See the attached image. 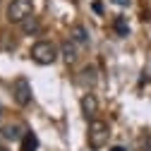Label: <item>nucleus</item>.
<instances>
[{
  "instance_id": "f257e3e1",
  "label": "nucleus",
  "mask_w": 151,
  "mask_h": 151,
  "mask_svg": "<svg viewBox=\"0 0 151 151\" xmlns=\"http://www.w3.org/2000/svg\"><path fill=\"white\" fill-rule=\"evenodd\" d=\"M108 137H110V127L108 122L103 120H91L89 122V132H86V142H89V149L99 151L108 144Z\"/></svg>"
},
{
  "instance_id": "f03ea898",
  "label": "nucleus",
  "mask_w": 151,
  "mask_h": 151,
  "mask_svg": "<svg viewBox=\"0 0 151 151\" xmlns=\"http://www.w3.org/2000/svg\"><path fill=\"white\" fill-rule=\"evenodd\" d=\"M31 60L39 65H53L58 60V48L50 41H36L31 46Z\"/></svg>"
},
{
  "instance_id": "7ed1b4c3",
  "label": "nucleus",
  "mask_w": 151,
  "mask_h": 151,
  "mask_svg": "<svg viewBox=\"0 0 151 151\" xmlns=\"http://www.w3.org/2000/svg\"><path fill=\"white\" fill-rule=\"evenodd\" d=\"M31 10H34L31 0H12V3L7 5V22L22 24L27 17H31Z\"/></svg>"
},
{
  "instance_id": "20e7f679",
  "label": "nucleus",
  "mask_w": 151,
  "mask_h": 151,
  "mask_svg": "<svg viewBox=\"0 0 151 151\" xmlns=\"http://www.w3.org/2000/svg\"><path fill=\"white\" fill-rule=\"evenodd\" d=\"M12 93H14V101H17V106H29L31 103V84H29V79L27 77H17L14 79V84H12Z\"/></svg>"
},
{
  "instance_id": "39448f33",
  "label": "nucleus",
  "mask_w": 151,
  "mask_h": 151,
  "mask_svg": "<svg viewBox=\"0 0 151 151\" xmlns=\"http://www.w3.org/2000/svg\"><path fill=\"white\" fill-rule=\"evenodd\" d=\"M79 108H82V113L86 118H93L99 113V101H96V96L93 93H84L82 96V101H79Z\"/></svg>"
},
{
  "instance_id": "423d86ee",
  "label": "nucleus",
  "mask_w": 151,
  "mask_h": 151,
  "mask_svg": "<svg viewBox=\"0 0 151 151\" xmlns=\"http://www.w3.org/2000/svg\"><path fill=\"white\" fill-rule=\"evenodd\" d=\"M70 41L79 43V46H86V43H89V34H86V29H84L82 24H74V27L70 29Z\"/></svg>"
},
{
  "instance_id": "0eeeda50",
  "label": "nucleus",
  "mask_w": 151,
  "mask_h": 151,
  "mask_svg": "<svg viewBox=\"0 0 151 151\" xmlns=\"http://www.w3.org/2000/svg\"><path fill=\"white\" fill-rule=\"evenodd\" d=\"M60 53H63V60H65L67 65L74 63V60H77V48H74V41H63Z\"/></svg>"
},
{
  "instance_id": "6e6552de",
  "label": "nucleus",
  "mask_w": 151,
  "mask_h": 151,
  "mask_svg": "<svg viewBox=\"0 0 151 151\" xmlns=\"http://www.w3.org/2000/svg\"><path fill=\"white\" fill-rule=\"evenodd\" d=\"M22 31L27 34V36H34V34H39L41 31V24H39V19L31 14V17H27V19L22 22Z\"/></svg>"
},
{
  "instance_id": "1a4fd4ad",
  "label": "nucleus",
  "mask_w": 151,
  "mask_h": 151,
  "mask_svg": "<svg viewBox=\"0 0 151 151\" xmlns=\"http://www.w3.org/2000/svg\"><path fill=\"white\" fill-rule=\"evenodd\" d=\"M36 146H39V139H36V134L27 132L24 139H22V151H36Z\"/></svg>"
},
{
  "instance_id": "9d476101",
  "label": "nucleus",
  "mask_w": 151,
  "mask_h": 151,
  "mask_svg": "<svg viewBox=\"0 0 151 151\" xmlns=\"http://www.w3.org/2000/svg\"><path fill=\"white\" fill-rule=\"evenodd\" d=\"M79 82L91 86L93 82H96V70H93V67H84V70H82V77H79Z\"/></svg>"
},
{
  "instance_id": "9b49d317",
  "label": "nucleus",
  "mask_w": 151,
  "mask_h": 151,
  "mask_svg": "<svg viewBox=\"0 0 151 151\" xmlns=\"http://www.w3.org/2000/svg\"><path fill=\"white\" fill-rule=\"evenodd\" d=\"M115 31H118L120 36H127V34H129V27H127V22H125V17H118V19H115Z\"/></svg>"
},
{
  "instance_id": "f8f14e48",
  "label": "nucleus",
  "mask_w": 151,
  "mask_h": 151,
  "mask_svg": "<svg viewBox=\"0 0 151 151\" xmlns=\"http://www.w3.org/2000/svg\"><path fill=\"white\" fill-rule=\"evenodd\" d=\"M5 137H7V139H24V137L19 134V127H7V129H5Z\"/></svg>"
},
{
  "instance_id": "ddd939ff",
  "label": "nucleus",
  "mask_w": 151,
  "mask_h": 151,
  "mask_svg": "<svg viewBox=\"0 0 151 151\" xmlns=\"http://www.w3.org/2000/svg\"><path fill=\"white\" fill-rule=\"evenodd\" d=\"M113 3H115L118 7H127V5H129V0H113Z\"/></svg>"
},
{
  "instance_id": "4468645a",
  "label": "nucleus",
  "mask_w": 151,
  "mask_h": 151,
  "mask_svg": "<svg viewBox=\"0 0 151 151\" xmlns=\"http://www.w3.org/2000/svg\"><path fill=\"white\" fill-rule=\"evenodd\" d=\"M110 151H127V149H125V146H113Z\"/></svg>"
},
{
  "instance_id": "2eb2a0df",
  "label": "nucleus",
  "mask_w": 151,
  "mask_h": 151,
  "mask_svg": "<svg viewBox=\"0 0 151 151\" xmlns=\"http://www.w3.org/2000/svg\"><path fill=\"white\" fill-rule=\"evenodd\" d=\"M0 151H7V149H5V146H0Z\"/></svg>"
}]
</instances>
